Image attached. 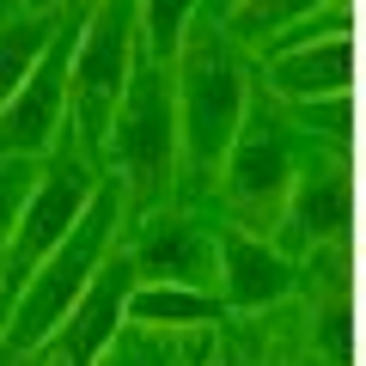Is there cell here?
I'll return each mask as SVG.
<instances>
[{"mask_svg": "<svg viewBox=\"0 0 366 366\" xmlns=\"http://www.w3.org/2000/svg\"><path fill=\"white\" fill-rule=\"evenodd\" d=\"M122 177H98V196L86 202L79 226L49 250V257L31 269V281L19 287V300L6 305V324H0V366H19L43 348V342L61 336L67 312L79 305V293L92 287V274L104 269V257L117 250V214H122Z\"/></svg>", "mask_w": 366, "mask_h": 366, "instance_id": "1", "label": "cell"}, {"mask_svg": "<svg viewBox=\"0 0 366 366\" xmlns=\"http://www.w3.org/2000/svg\"><path fill=\"white\" fill-rule=\"evenodd\" d=\"M141 61V0H98L74 43V79H67V110L86 141V153L110 147V122L122 110L129 74Z\"/></svg>", "mask_w": 366, "mask_h": 366, "instance_id": "2", "label": "cell"}, {"mask_svg": "<svg viewBox=\"0 0 366 366\" xmlns=\"http://www.w3.org/2000/svg\"><path fill=\"white\" fill-rule=\"evenodd\" d=\"M183 147V117H177V61L141 55L122 92V110L110 122V165H117L129 196H153L171 177V159Z\"/></svg>", "mask_w": 366, "mask_h": 366, "instance_id": "3", "label": "cell"}, {"mask_svg": "<svg viewBox=\"0 0 366 366\" xmlns=\"http://www.w3.org/2000/svg\"><path fill=\"white\" fill-rule=\"evenodd\" d=\"M92 196H98L92 159H79V153L43 159V177H37V189H31L25 214H19V232H13V244H6V257H0V324H6V305L19 300V287L31 281V269L79 226V214H86Z\"/></svg>", "mask_w": 366, "mask_h": 366, "instance_id": "4", "label": "cell"}, {"mask_svg": "<svg viewBox=\"0 0 366 366\" xmlns=\"http://www.w3.org/2000/svg\"><path fill=\"white\" fill-rule=\"evenodd\" d=\"M177 117L196 165H220V153H232L238 122H244V74L226 49L196 43L177 55Z\"/></svg>", "mask_w": 366, "mask_h": 366, "instance_id": "5", "label": "cell"}, {"mask_svg": "<svg viewBox=\"0 0 366 366\" xmlns=\"http://www.w3.org/2000/svg\"><path fill=\"white\" fill-rule=\"evenodd\" d=\"M74 43L79 25L55 31V43L43 49V61L25 74V86L0 104V159L6 153H31L43 159L55 141H61V122H67V79H74Z\"/></svg>", "mask_w": 366, "mask_h": 366, "instance_id": "6", "label": "cell"}, {"mask_svg": "<svg viewBox=\"0 0 366 366\" xmlns=\"http://www.w3.org/2000/svg\"><path fill=\"white\" fill-rule=\"evenodd\" d=\"M134 281H141L134 257L110 250L104 269L92 274V287L79 293V305L67 312V324H61V366H98L110 348H117L122 324H129V293H134Z\"/></svg>", "mask_w": 366, "mask_h": 366, "instance_id": "7", "label": "cell"}, {"mask_svg": "<svg viewBox=\"0 0 366 366\" xmlns=\"http://www.w3.org/2000/svg\"><path fill=\"white\" fill-rule=\"evenodd\" d=\"M129 257L141 269V281H189V287L220 281V238L189 214H153Z\"/></svg>", "mask_w": 366, "mask_h": 366, "instance_id": "8", "label": "cell"}, {"mask_svg": "<svg viewBox=\"0 0 366 366\" xmlns=\"http://www.w3.org/2000/svg\"><path fill=\"white\" fill-rule=\"evenodd\" d=\"M220 287H226V305L257 312V305L281 300V293L293 287V269H287V257L274 244H262V238H250V232H226L220 238Z\"/></svg>", "mask_w": 366, "mask_h": 366, "instance_id": "9", "label": "cell"}, {"mask_svg": "<svg viewBox=\"0 0 366 366\" xmlns=\"http://www.w3.org/2000/svg\"><path fill=\"white\" fill-rule=\"evenodd\" d=\"M274 86L287 92V98H300V104H312V98H342V92L354 86V43L348 31H330L324 43H300V49H287L281 61H274Z\"/></svg>", "mask_w": 366, "mask_h": 366, "instance_id": "10", "label": "cell"}, {"mask_svg": "<svg viewBox=\"0 0 366 366\" xmlns=\"http://www.w3.org/2000/svg\"><path fill=\"white\" fill-rule=\"evenodd\" d=\"M220 317V293L189 287V281H134L129 324L134 330H202Z\"/></svg>", "mask_w": 366, "mask_h": 366, "instance_id": "11", "label": "cell"}, {"mask_svg": "<svg viewBox=\"0 0 366 366\" xmlns=\"http://www.w3.org/2000/svg\"><path fill=\"white\" fill-rule=\"evenodd\" d=\"M55 31H61V13H13L0 25V104L25 86V74L55 43Z\"/></svg>", "mask_w": 366, "mask_h": 366, "instance_id": "12", "label": "cell"}, {"mask_svg": "<svg viewBox=\"0 0 366 366\" xmlns=\"http://www.w3.org/2000/svg\"><path fill=\"white\" fill-rule=\"evenodd\" d=\"M232 196L244 202H269V196H287L293 183V159L281 141H269V134H250V141H232Z\"/></svg>", "mask_w": 366, "mask_h": 366, "instance_id": "13", "label": "cell"}, {"mask_svg": "<svg viewBox=\"0 0 366 366\" xmlns=\"http://www.w3.org/2000/svg\"><path fill=\"white\" fill-rule=\"evenodd\" d=\"M189 19H196V0H141V43L159 61H177L183 43H189Z\"/></svg>", "mask_w": 366, "mask_h": 366, "instance_id": "14", "label": "cell"}, {"mask_svg": "<svg viewBox=\"0 0 366 366\" xmlns=\"http://www.w3.org/2000/svg\"><path fill=\"white\" fill-rule=\"evenodd\" d=\"M37 177H43V159H31V153L0 159V257H6V244H13V232H19V214H25Z\"/></svg>", "mask_w": 366, "mask_h": 366, "instance_id": "15", "label": "cell"}, {"mask_svg": "<svg viewBox=\"0 0 366 366\" xmlns=\"http://www.w3.org/2000/svg\"><path fill=\"white\" fill-rule=\"evenodd\" d=\"M317 0H244L238 6V31L244 37H274V31H287L293 19H312Z\"/></svg>", "mask_w": 366, "mask_h": 366, "instance_id": "16", "label": "cell"}, {"mask_svg": "<svg viewBox=\"0 0 366 366\" xmlns=\"http://www.w3.org/2000/svg\"><path fill=\"white\" fill-rule=\"evenodd\" d=\"M300 220L312 226V232H330V226H342V220H348V189H342V183H324V196H317V189H305Z\"/></svg>", "mask_w": 366, "mask_h": 366, "instance_id": "17", "label": "cell"}]
</instances>
